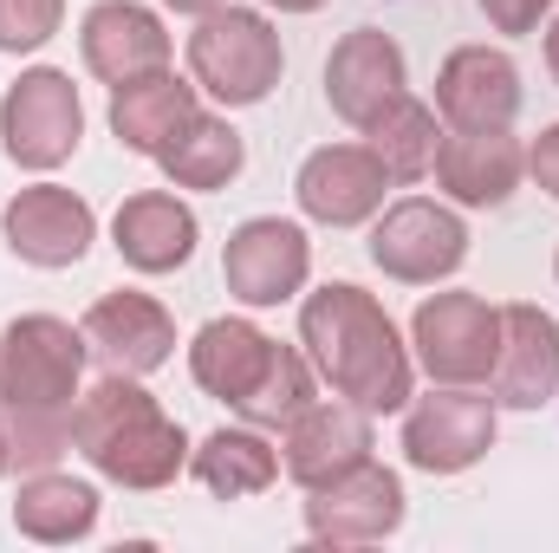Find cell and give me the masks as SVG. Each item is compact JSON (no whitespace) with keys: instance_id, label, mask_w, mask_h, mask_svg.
Here are the masks:
<instances>
[{"instance_id":"cell-19","label":"cell","mask_w":559,"mask_h":553,"mask_svg":"<svg viewBox=\"0 0 559 553\" xmlns=\"http://www.w3.org/2000/svg\"><path fill=\"white\" fill-rule=\"evenodd\" d=\"M195 242H202V222H195V209L176 189H138L111 215V248H118V261L131 274H176V268H189Z\"/></svg>"},{"instance_id":"cell-32","label":"cell","mask_w":559,"mask_h":553,"mask_svg":"<svg viewBox=\"0 0 559 553\" xmlns=\"http://www.w3.org/2000/svg\"><path fill=\"white\" fill-rule=\"evenodd\" d=\"M540 52H547V72H554V85H559V7H554V20H547V39H540Z\"/></svg>"},{"instance_id":"cell-28","label":"cell","mask_w":559,"mask_h":553,"mask_svg":"<svg viewBox=\"0 0 559 553\" xmlns=\"http://www.w3.org/2000/svg\"><path fill=\"white\" fill-rule=\"evenodd\" d=\"M72 411H7L0 416L20 475H39V469H59L66 462V449H72Z\"/></svg>"},{"instance_id":"cell-34","label":"cell","mask_w":559,"mask_h":553,"mask_svg":"<svg viewBox=\"0 0 559 553\" xmlns=\"http://www.w3.org/2000/svg\"><path fill=\"white\" fill-rule=\"evenodd\" d=\"M267 7H280V13H319L325 0H267Z\"/></svg>"},{"instance_id":"cell-16","label":"cell","mask_w":559,"mask_h":553,"mask_svg":"<svg viewBox=\"0 0 559 553\" xmlns=\"http://www.w3.org/2000/svg\"><path fill=\"white\" fill-rule=\"evenodd\" d=\"M501 411H547L559 398V319L534 299L501 306V358L488 372Z\"/></svg>"},{"instance_id":"cell-35","label":"cell","mask_w":559,"mask_h":553,"mask_svg":"<svg viewBox=\"0 0 559 553\" xmlns=\"http://www.w3.org/2000/svg\"><path fill=\"white\" fill-rule=\"evenodd\" d=\"M13 469V443H7V423H0V475Z\"/></svg>"},{"instance_id":"cell-10","label":"cell","mask_w":559,"mask_h":553,"mask_svg":"<svg viewBox=\"0 0 559 553\" xmlns=\"http://www.w3.org/2000/svg\"><path fill=\"white\" fill-rule=\"evenodd\" d=\"M0 242H7L13 261L59 274V268H79V261L92 255L98 215H92V202H85L79 189H66V183H33V189L7 196V209H0Z\"/></svg>"},{"instance_id":"cell-23","label":"cell","mask_w":559,"mask_h":553,"mask_svg":"<svg viewBox=\"0 0 559 553\" xmlns=\"http://www.w3.org/2000/svg\"><path fill=\"white\" fill-rule=\"evenodd\" d=\"M189 475L215 495V502H248L267 495L280 482V449L267 443V430L241 423V430H209L189 449Z\"/></svg>"},{"instance_id":"cell-4","label":"cell","mask_w":559,"mask_h":553,"mask_svg":"<svg viewBox=\"0 0 559 553\" xmlns=\"http://www.w3.org/2000/svg\"><path fill=\"white\" fill-rule=\"evenodd\" d=\"M85 358V326L59 313H20L0 332V411H72Z\"/></svg>"},{"instance_id":"cell-5","label":"cell","mask_w":559,"mask_h":553,"mask_svg":"<svg viewBox=\"0 0 559 553\" xmlns=\"http://www.w3.org/2000/svg\"><path fill=\"white\" fill-rule=\"evenodd\" d=\"M85 143V98L72 85V72L59 66H33L0 92V150L7 163L52 176L59 163H72Z\"/></svg>"},{"instance_id":"cell-8","label":"cell","mask_w":559,"mask_h":553,"mask_svg":"<svg viewBox=\"0 0 559 553\" xmlns=\"http://www.w3.org/2000/svg\"><path fill=\"white\" fill-rule=\"evenodd\" d=\"M371 261H378V274L404 280V286H436V280L462 274L468 222L455 202H429V196L384 202L371 215Z\"/></svg>"},{"instance_id":"cell-11","label":"cell","mask_w":559,"mask_h":553,"mask_svg":"<svg viewBox=\"0 0 559 553\" xmlns=\"http://www.w3.org/2000/svg\"><path fill=\"white\" fill-rule=\"evenodd\" d=\"M222 280L254 313L299 299L306 280H312V242H306V228L286 222V215H248L228 235V248H222Z\"/></svg>"},{"instance_id":"cell-14","label":"cell","mask_w":559,"mask_h":553,"mask_svg":"<svg viewBox=\"0 0 559 553\" xmlns=\"http://www.w3.org/2000/svg\"><path fill=\"white\" fill-rule=\"evenodd\" d=\"M85 345L105 372H124V378H150L156 365L176 358V319L163 299H150L138 286H118V293H98L85 306Z\"/></svg>"},{"instance_id":"cell-24","label":"cell","mask_w":559,"mask_h":553,"mask_svg":"<svg viewBox=\"0 0 559 553\" xmlns=\"http://www.w3.org/2000/svg\"><path fill=\"white\" fill-rule=\"evenodd\" d=\"M98 508L105 502H98L92 482H79L66 469H39L13 495V528L26 541H39V548H72V541H85L98 528Z\"/></svg>"},{"instance_id":"cell-7","label":"cell","mask_w":559,"mask_h":553,"mask_svg":"<svg viewBox=\"0 0 559 553\" xmlns=\"http://www.w3.org/2000/svg\"><path fill=\"white\" fill-rule=\"evenodd\" d=\"M411 358L429 385H488L501 358V306L481 293H429L411 313Z\"/></svg>"},{"instance_id":"cell-31","label":"cell","mask_w":559,"mask_h":553,"mask_svg":"<svg viewBox=\"0 0 559 553\" xmlns=\"http://www.w3.org/2000/svg\"><path fill=\"white\" fill-rule=\"evenodd\" d=\"M527 176H534V183L559 202V125H547L540 138L527 143Z\"/></svg>"},{"instance_id":"cell-6","label":"cell","mask_w":559,"mask_h":553,"mask_svg":"<svg viewBox=\"0 0 559 553\" xmlns=\"http://www.w3.org/2000/svg\"><path fill=\"white\" fill-rule=\"evenodd\" d=\"M501 436V404L481 385H429L404 404V462L423 475L475 469Z\"/></svg>"},{"instance_id":"cell-2","label":"cell","mask_w":559,"mask_h":553,"mask_svg":"<svg viewBox=\"0 0 559 553\" xmlns=\"http://www.w3.org/2000/svg\"><path fill=\"white\" fill-rule=\"evenodd\" d=\"M72 449L111 482V489H131V495H156L169 489L182 469H189V430L163 411L143 378L124 372H105L92 391H79V411H72Z\"/></svg>"},{"instance_id":"cell-20","label":"cell","mask_w":559,"mask_h":553,"mask_svg":"<svg viewBox=\"0 0 559 553\" xmlns=\"http://www.w3.org/2000/svg\"><path fill=\"white\" fill-rule=\"evenodd\" d=\"M429 176L455 209H501L527 176V143L514 131H442Z\"/></svg>"},{"instance_id":"cell-3","label":"cell","mask_w":559,"mask_h":553,"mask_svg":"<svg viewBox=\"0 0 559 553\" xmlns=\"http://www.w3.org/2000/svg\"><path fill=\"white\" fill-rule=\"evenodd\" d=\"M189 79L222 105V111H248V105H267L286 72V46H280V26L254 7H235L222 0L215 13L195 20L189 33Z\"/></svg>"},{"instance_id":"cell-27","label":"cell","mask_w":559,"mask_h":553,"mask_svg":"<svg viewBox=\"0 0 559 553\" xmlns=\"http://www.w3.org/2000/svg\"><path fill=\"white\" fill-rule=\"evenodd\" d=\"M312 398H319V372H312V358H306L299 345H280L274 365H267V378L235 404V416L254 423V430H286Z\"/></svg>"},{"instance_id":"cell-36","label":"cell","mask_w":559,"mask_h":553,"mask_svg":"<svg viewBox=\"0 0 559 553\" xmlns=\"http://www.w3.org/2000/svg\"><path fill=\"white\" fill-rule=\"evenodd\" d=\"M554 280H559V255H554Z\"/></svg>"},{"instance_id":"cell-15","label":"cell","mask_w":559,"mask_h":553,"mask_svg":"<svg viewBox=\"0 0 559 553\" xmlns=\"http://www.w3.org/2000/svg\"><path fill=\"white\" fill-rule=\"evenodd\" d=\"M79 59H85L92 79L131 85V79L163 72L176 59V39H169L156 7H143V0H98L79 20Z\"/></svg>"},{"instance_id":"cell-1","label":"cell","mask_w":559,"mask_h":553,"mask_svg":"<svg viewBox=\"0 0 559 553\" xmlns=\"http://www.w3.org/2000/svg\"><path fill=\"white\" fill-rule=\"evenodd\" d=\"M299 345L312 372L332 385V398L358 411L397 416L417 398V358L397 319L384 313V299L365 293L358 280H325L299 299Z\"/></svg>"},{"instance_id":"cell-29","label":"cell","mask_w":559,"mask_h":553,"mask_svg":"<svg viewBox=\"0 0 559 553\" xmlns=\"http://www.w3.org/2000/svg\"><path fill=\"white\" fill-rule=\"evenodd\" d=\"M66 26V0H0V52H39Z\"/></svg>"},{"instance_id":"cell-22","label":"cell","mask_w":559,"mask_h":553,"mask_svg":"<svg viewBox=\"0 0 559 553\" xmlns=\"http://www.w3.org/2000/svg\"><path fill=\"white\" fill-rule=\"evenodd\" d=\"M202 111V85L182 72H143L131 85H111V138L124 143L131 156H163L176 131Z\"/></svg>"},{"instance_id":"cell-33","label":"cell","mask_w":559,"mask_h":553,"mask_svg":"<svg viewBox=\"0 0 559 553\" xmlns=\"http://www.w3.org/2000/svg\"><path fill=\"white\" fill-rule=\"evenodd\" d=\"M163 7H169V13H189V20H202V13H215L222 0H163Z\"/></svg>"},{"instance_id":"cell-30","label":"cell","mask_w":559,"mask_h":553,"mask_svg":"<svg viewBox=\"0 0 559 553\" xmlns=\"http://www.w3.org/2000/svg\"><path fill=\"white\" fill-rule=\"evenodd\" d=\"M475 7L488 13V26H495V33L521 39V33H540V20L554 13L559 0H475Z\"/></svg>"},{"instance_id":"cell-18","label":"cell","mask_w":559,"mask_h":553,"mask_svg":"<svg viewBox=\"0 0 559 553\" xmlns=\"http://www.w3.org/2000/svg\"><path fill=\"white\" fill-rule=\"evenodd\" d=\"M371 449H378L371 411H358V404H345V398H332V404L312 398L306 411L280 430V469H286L299 489H319V482L345 475V469L365 462Z\"/></svg>"},{"instance_id":"cell-9","label":"cell","mask_w":559,"mask_h":553,"mask_svg":"<svg viewBox=\"0 0 559 553\" xmlns=\"http://www.w3.org/2000/svg\"><path fill=\"white\" fill-rule=\"evenodd\" d=\"M404 515H411L404 475L384 469L378 456H365L345 475L306 489V534L319 548H371V541H391L404 528Z\"/></svg>"},{"instance_id":"cell-13","label":"cell","mask_w":559,"mask_h":553,"mask_svg":"<svg viewBox=\"0 0 559 553\" xmlns=\"http://www.w3.org/2000/svg\"><path fill=\"white\" fill-rule=\"evenodd\" d=\"M521 98V66L501 46H455L436 66V118L449 131H514Z\"/></svg>"},{"instance_id":"cell-26","label":"cell","mask_w":559,"mask_h":553,"mask_svg":"<svg viewBox=\"0 0 559 553\" xmlns=\"http://www.w3.org/2000/svg\"><path fill=\"white\" fill-rule=\"evenodd\" d=\"M371 156L391 169V183H423L436 169V150H442V125H436V105H423L417 92L391 98L371 125H365Z\"/></svg>"},{"instance_id":"cell-21","label":"cell","mask_w":559,"mask_h":553,"mask_svg":"<svg viewBox=\"0 0 559 553\" xmlns=\"http://www.w3.org/2000/svg\"><path fill=\"white\" fill-rule=\"evenodd\" d=\"M274 352H280V339H267L254 319L228 313V319L195 326V339H189V378H195L215 404H228V411H235V404L267 378Z\"/></svg>"},{"instance_id":"cell-25","label":"cell","mask_w":559,"mask_h":553,"mask_svg":"<svg viewBox=\"0 0 559 553\" xmlns=\"http://www.w3.org/2000/svg\"><path fill=\"white\" fill-rule=\"evenodd\" d=\"M156 169L169 176V189H228L241 169H248V143H241V131L228 125V118H215V111H195L182 131H176V143L156 156Z\"/></svg>"},{"instance_id":"cell-17","label":"cell","mask_w":559,"mask_h":553,"mask_svg":"<svg viewBox=\"0 0 559 553\" xmlns=\"http://www.w3.org/2000/svg\"><path fill=\"white\" fill-rule=\"evenodd\" d=\"M411 92V66H404V46L391 39V33H378V26H352L338 46H332V59H325V105L352 125V131H365L391 98H404Z\"/></svg>"},{"instance_id":"cell-12","label":"cell","mask_w":559,"mask_h":553,"mask_svg":"<svg viewBox=\"0 0 559 553\" xmlns=\"http://www.w3.org/2000/svg\"><path fill=\"white\" fill-rule=\"evenodd\" d=\"M384 196L391 169L371 156V143H319L293 176V202L319 228H365L384 209Z\"/></svg>"}]
</instances>
